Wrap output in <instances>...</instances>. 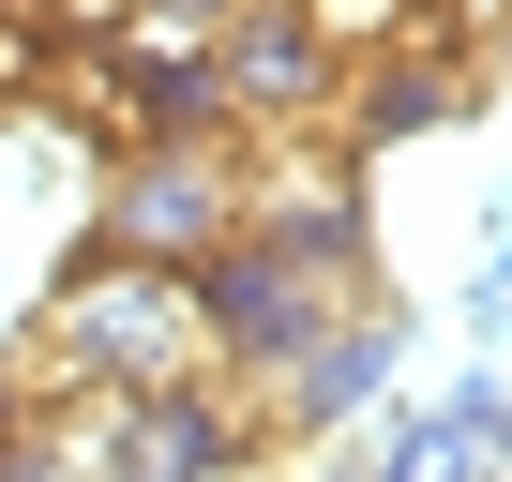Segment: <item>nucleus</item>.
Listing matches in <instances>:
<instances>
[{"instance_id": "f03ea898", "label": "nucleus", "mask_w": 512, "mask_h": 482, "mask_svg": "<svg viewBox=\"0 0 512 482\" xmlns=\"http://www.w3.org/2000/svg\"><path fill=\"white\" fill-rule=\"evenodd\" d=\"M91 257H151V272H196L211 241H241V136H181V151H106L91 166V211H76Z\"/></svg>"}, {"instance_id": "6e6552de", "label": "nucleus", "mask_w": 512, "mask_h": 482, "mask_svg": "<svg viewBox=\"0 0 512 482\" xmlns=\"http://www.w3.org/2000/svg\"><path fill=\"white\" fill-rule=\"evenodd\" d=\"M31 16H46L61 46H106V31H136V0H31Z\"/></svg>"}, {"instance_id": "0eeeda50", "label": "nucleus", "mask_w": 512, "mask_h": 482, "mask_svg": "<svg viewBox=\"0 0 512 482\" xmlns=\"http://www.w3.org/2000/svg\"><path fill=\"white\" fill-rule=\"evenodd\" d=\"M302 16L332 31V61H377V46H407V31H422V0H302Z\"/></svg>"}, {"instance_id": "f8f14e48", "label": "nucleus", "mask_w": 512, "mask_h": 482, "mask_svg": "<svg viewBox=\"0 0 512 482\" xmlns=\"http://www.w3.org/2000/svg\"><path fill=\"white\" fill-rule=\"evenodd\" d=\"M497 46H512V31H497Z\"/></svg>"}, {"instance_id": "9b49d317", "label": "nucleus", "mask_w": 512, "mask_h": 482, "mask_svg": "<svg viewBox=\"0 0 512 482\" xmlns=\"http://www.w3.org/2000/svg\"><path fill=\"white\" fill-rule=\"evenodd\" d=\"M482 287H512V211H497V257H482Z\"/></svg>"}, {"instance_id": "39448f33", "label": "nucleus", "mask_w": 512, "mask_h": 482, "mask_svg": "<svg viewBox=\"0 0 512 482\" xmlns=\"http://www.w3.org/2000/svg\"><path fill=\"white\" fill-rule=\"evenodd\" d=\"M467 106H482V61H467V46H437V31H407V46L347 61L332 136H347V151H407V136H467Z\"/></svg>"}, {"instance_id": "9d476101", "label": "nucleus", "mask_w": 512, "mask_h": 482, "mask_svg": "<svg viewBox=\"0 0 512 482\" xmlns=\"http://www.w3.org/2000/svg\"><path fill=\"white\" fill-rule=\"evenodd\" d=\"M31 422H46V392H31V362H16V347H0V437H31Z\"/></svg>"}, {"instance_id": "1a4fd4ad", "label": "nucleus", "mask_w": 512, "mask_h": 482, "mask_svg": "<svg viewBox=\"0 0 512 482\" xmlns=\"http://www.w3.org/2000/svg\"><path fill=\"white\" fill-rule=\"evenodd\" d=\"M226 16H241V0H136V31H181V46H211Z\"/></svg>"}, {"instance_id": "7ed1b4c3", "label": "nucleus", "mask_w": 512, "mask_h": 482, "mask_svg": "<svg viewBox=\"0 0 512 482\" xmlns=\"http://www.w3.org/2000/svg\"><path fill=\"white\" fill-rule=\"evenodd\" d=\"M196 317H211V377H226V392H256L272 362H302L347 302H332L317 272H287L272 241H211V257H196Z\"/></svg>"}, {"instance_id": "20e7f679", "label": "nucleus", "mask_w": 512, "mask_h": 482, "mask_svg": "<svg viewBox=\"0 0 512 482\" xmlns=\"http://www.w3.org/2000/svg\"><path fill=\"white\" fill-rule=\"evenodd\" d=\"M211 76H226L241 136H332V91H347V61H332V31L302 16V0H241V16L211 31Z\"/></svg>"}, {"instance_id": "423d86ee", "label": "nucleus", "mask_w": 512, "mask_h": 482, "mask_svg": "<svg viewBox=\"0 0 512 482\" xmlns=\"http://www.w3.org/2000/svg\"><path fill=\"white\" fill-rule=\"evenodd\" d=\"M377 377H392V317H377V302H347L302 362L256 377V422H272V452H287V437H317V422H362V407H377Z\"/></svg>"}, {"instance_id": "f257e3e1", "label": "nucleus", "mask_w": 512, "mask_h": 482, "mask_svg": "<svg viewBox=\"0 0 512 482\" xmlns=\"http://www.w3.org/2000/svg\"><path fill=\"white\" fill-rule=\"evenodd\" d=\"M31 392L76 407V392H181L211 377V317H196V272H151V257H61L31 332H16Z\"/></svg>"}]
</instances>
